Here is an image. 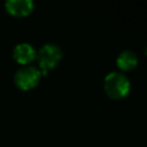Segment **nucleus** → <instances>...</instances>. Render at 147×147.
I'll list each match as a JSON object with an SVG mask.
<instances>
[{
    "label": "nucleus",
    "instance_id": "nucleus-1",
    "mask_svg": "<svg viewBox=\"0 0 147 147\" xmlns=\"http://www.w3.org/2000/svg\"><path fill=\"white\" fill-rule=\"evenodd\" d=\"M103 90L110 99L121 100L124 99L130 93L131 83L124 74L113 71L105 77Z\"/></svg>",
    "mask_w": 147,
    "mask_h": 147
},
{
    "label": "nucleus",
    "instance_id": "nucleus-2",
    "mask_svg": "<svg viewBox=\"0 0 147 147\" xmlns=\"http://www.w3.org/2000/svg\"><path fill=\"white\" fill-rule=\"evenodd\" d=\"M36 59L38 61V69L40 70L41 76H45L62 60V49L56 44H45L37 52Z\"/></svg>",
    "mask_w": 147,
    "mask_h": 147
},
{
    "label": "nucleus",
    "instance_id": "nucleus-3",
    "mask_svg": "<svg viewBox=\"0 0 147 147\" xmlns=\"http://www.w3.org/2000/svg\"><path fill=\"white\" fill-rule=\"evenodd\" d=\"M41 78L40 70L34 65H22L20 69L16 70L14 75V83L16 86L23 91L31 90L36 87Z\"/></svg>",
    "mask_w": 147,
    "mask_h": 147
},
{
    "label": "nucleus",
    "instance_id": "nucleus-4",
    "mask_svg": "<svg viewBox=\"0 0 147 147\" xmlns=\"http://www.w3.org/2000/svg\"><path fill=\"white\" fill-rule=\"evenodd\" d=\"M37 56V51L36 48L29 44V42H18L14 46L13 48V57L14 60L22 64V65H28L30 64Z\"/></svg>",
    "mask_w": 147,
    "mask_h": 147
},
{
    "label": "nucleus",
    "instance_id": "nucleus-5",
    "mask_svg": "<svg viewBox=\"0 0 147 147\" xmlns=\"http://www.w3.org/2000/svg\"><path fill=\"white\" fill-rule=\"evenodd\" d=\"M6 10L15 17H25L30 15L34 8L32 0H7L5 2Z\"/></svg>",
    "mask_w": 147,
    "mask_h": 147
},
{
    "label": "nucleus",
    "instance_id": "nucleus-6",
    "mask_svg": "<svg viewBox=\"0 0 147 147\" xmlns=\"http://www.w3.org/2000/svg\"><path fill=\"white\" fill-rule=\"evenodd\" d=\"M116 64L118 69L122 71H130L133 70L138 65V56L133 51L126 49L118 54L116 59Z\"/></svg>",
    "mask_w": 147,
    "mask_h": 147
},
{
    "label": "nucleus",
    "instance_id": "nucleus-7",
    "mask_svg": "<svg viewBox=\"0 0 147 147\" xmlns=\"http://www.w3.org/2000/svg\"><path fill=\"white\" fill-rule=\"evenodd\" d=\"M145 54L147 55V46H146V48H145Z\"/></svg>",
    "mask_w": 147,
    "mask_h": 147
}]
</instances>
